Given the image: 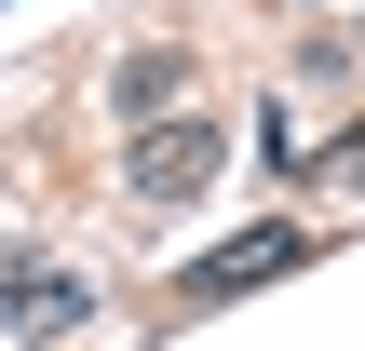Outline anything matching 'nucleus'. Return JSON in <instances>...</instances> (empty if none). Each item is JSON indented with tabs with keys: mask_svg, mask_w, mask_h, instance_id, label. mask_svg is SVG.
<instances>
[{
	"mask_svg": "<svg viewBox=\"0 0 365 351\" xmlns=\"http://www.w3.org/2000/svg\"><path fill=\"white\" fill-rule=\"evenodd\" d=\"M217 162H230V135H217V122H190V108H176V122H135V135H122V176H135V203H190V189H203Z\"/></svg>",
	"mask_w": 365,
	"mask_h": 351,
	"instance_id": "nucleus-1",
	"label": "nucleus"
},
{
	"mask_svg": "<svg viewBox=\"0 0 365 351\" xmlns=\"http://www.w3.org/2000/svg\"><path fill=\"white\" fill-rule=\"evenodd\" d=\"M298 257H312V230H298V216H257L244 243L190 257V298H203V311H217V298H257V284H271V271H298Z\"/></svg>",
	"mask_w": 365,
	"mask_h": 351,
	"instance_id": "nucleus-2",
	"label": "nucleus"
},
{
	"mask_svg": "<svg viewBox=\"0 0 365 351\" xmlns=\"http://www.w3.org/2000/svg\"><path fill=\"white\" fill-rule=\"evenodd\" d=\"M108 95H122V122H176L190 108V54H135V68H108Z\"/></svg>",
	"mask_w": 365,
	"mask_h": 351,
	"instance_id": "nucleus-3",
	"label": "nucleus"
},
{
	"mask_svg": "<svg viewBox=\"0 0 365 351\" xmlns=\"http://www.w3.org/2000/svg\"><path fill=\"white\" fill-rule=\"evenodd\" d=\"M81 311H95V284H41V298H27V311H14V325H27V338H68V325H81Z\"/></svg>",
	"mask_w": 365,
	"mask_h": 351,
	"instance_id": "nucleus-4",
	"label": "nucleus"
},
{
	"mask_svg": "<svg viewBox=\"0 0 365 351\" xmlns=\"http://www.w3.org/2000/svg\"><path fill=\"white\" fill-rule=\"evenodd\" d=\"M325 176H352V189H365V122L339 135V149H325Z\"/></svg>",
	"mask_w": 365,
	"mask_h": 351,
	"instance_id": "nucleus-5",
	"label": "nucleus"
}]
</instances>
